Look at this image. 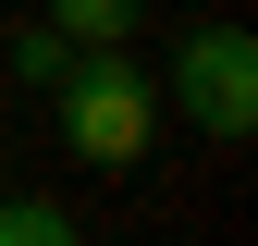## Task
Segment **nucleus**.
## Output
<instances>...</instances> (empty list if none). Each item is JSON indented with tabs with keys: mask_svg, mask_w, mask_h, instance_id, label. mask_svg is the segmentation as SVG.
I'll use <instances>...</instances> for the list:
<instances>
[{
	"mask_svg": "<svg viewBox=\"0 0 258 246\" xmlns=\"http://www.w3.org/2000/svg\"><path fill=\"white\" fill-rule=\"evenodd\" d=\"M49 99H61V148H74L86 172H136L148 136H160V86L123 61V37H111V49H74Z\"/></svg>",
	"mask_w": 258,
	"mask_h": 246,
	"instance_id": "obj_1",
	"label": "nucleus"
},
{
	"mask_svg": "<svg viewBox=\"0 0 258 246\" xmlns=\"http://www.w3.org/2000/svg\"><path fill=\"white\" fill-rule=\"evenodd\" d=\"M172 99H184V123H197L209 148H246V136H258V37H246V25H209V37H184Z\"/></svg>",
	"mask_w": 258,
	"mask_h": 246,
	"instance_id": "obj_2",
	"label": "nucleus"
},
{
	"mask_svg": "<svg viewBox=\"0 0 258 246\" xmlns=\"http://www.w3.org/2000/svg\"><path fill=\"white\" fill-rule=\"evenodd\" d=\"M136 13H148V0H49V25H61L74 49H111V37H136Z\"/></svg>",
	"mask_w": 258,
	"mask_h": 246,
	"instance_id": "obj_3",
	"label": "nucleus"
},
{
	"mask_svg": "<svg viewBox=\"0 0 258 246\" xmlns=\"http://www.w3.org/2000/svg\"><path fill=\"white\" fill-rule=\"evenodd\" d=\"M61 234H74L61 197H0V246H61Z\"/></svg>",
	"mask_w": 258,
	"mask_h": 246,
	"instance_id": "obj_4",
	"label": "nucleus"
},
{
	"mask_svg": "<svg viewBox=\"0 0 258 246\" xmlns=\"http://www.w3.org/2000/svg\"><path fill=\"white\" fill-rule=\"evenodd\" d=\"M61 61H74L61 25H25V37H13V74H25V86H61Z\"/></svg>",
	"mask_w": 258,
	"mask_h": 246,
	"instance_id": "obj_5",
	"label": "nucleus"
}]
</instances>
